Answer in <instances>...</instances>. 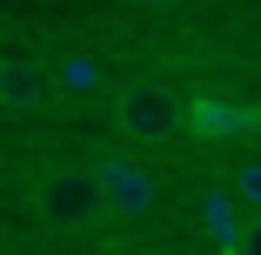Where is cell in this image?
Returning <instances> with one entry per match:
<instances>
[{
    "instance_id": "obj_3",
    "label": "cell",
    "mask_w": 261,
    "mask_h": 255,
    "mask_svg": "<svg viewBox=\"0 0 261 255\" xmlns=\"http://www.w3.org/2000/svg\"><path fill=\"white\" fill-rule=\"evenodd\" d=\"M34 208H40V222L74 228V235L108 222V215H100V188H94L87 168H54V175H40V181H34Z\"/></svg>"
},
{
    "instance_id": "obj_2",
    "label": "cell",
    "mask_w": 261,
    "mask_h": 255,
    "mask_svg": "<svg viewBox=\"0 0 261 255\" xmlns=\"http://www.w3.org/2000/svg\"><path fill=\"white\" fill-rule=\"evenodd\" d=\"M87 175H94V188H100V215L141 222V215H154V201H161V175H154L141 155H127V148L100 155Z\"/></svg>"
},
{
    "instance_id": "obj_6",
    "label": "cell",
    "mask_w": 261,
    "mask_h": 255,
    "mask_svg": "<svg viewBox=\"0 0 261 255\" xmlns=\"http://www.w3.org/2000/svg\"><path fill=\"white\" fill-rule=\"evenodd\" d=\"M188 134H254V108H228V101H194L188 94Z\"/></svg>"
},
{
    "instance_id": "obj_8",
    "label": "cell",
    "mask_w": 261,
    "mask_h": 255,
    "mask_svg": "<svg viewBox=\"0 0 261 255\" xmlns=\"http://www.w3.org/2000/svg\"><path fill=\"white\" fill-rule=\"evenodd\" d=\"M141 7H174V0H141Z\"/></svg>"
},
{
    "instance_id": "obj_7",
    "label": "cell",
    "mask_w": 261,
    "mask_h": 255,
    "mask_svg": "<svg viewBox=\"0 0 261 255\" xmlns=\"http://www.w3.org/2000/svg\"><path fill=\"white\" fill-rule=\"evenodd\" d=\"M47 87H54V94H61V87L87 94V87H100V74H94V61H81V54H74V61H61L54 74H47Z\"/></svg>"
},
{
    "instance_id": "obj_5",
    "label": "cell",
    "mask_w": 261,
    "mask_h": 255,
    "mask_svg": "<svg viewBox=\"0 0 261 255\" xmlns=\"http://www.w3.org/2000/svg\"><path fill=\"white\" fill-rule=\"evenodd\" d=\"M47 94H54V87H47V67H40V61H20V54H7V61H0V108L34 114Z\"/></svg>"
},
{
    "instance_id": "obj_1",
    "label": "cell",
    "mask_w": 261,
    "mask_h": 255,
    "mask_svg": "<svg viewBox=\"0 0 261 255\" xmlns=\"http://www.w3.org/2000/svg\"><path fill=\"white\" fill-rule=\"evenodd\" d=\"M114 121L134 141H174L188 134V94H174L168 81H127L114 94Z\"/></svg>"
},
{
    "instance_id": "obj_4",
    "label": "cell",
    "mask_w": 261,
    "mask_h": 255,
    "mask_svg": "<svg viewBox=\"0 0 261 255\" xmlns=\"http://www.w3.org/2000/svg\"><path fill=\"white\" fill-rule=\"evenodd\" d=\"M201 222H207V235H215L221 255H248V228H254V215L234 208L228 188H207V195H201Z\"/></svg>"
}]
</instances>
